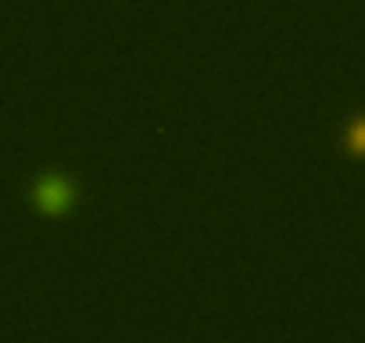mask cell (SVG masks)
I'll return each instance as SVG.
<instances>
[{
	"mask_svg": "<svg viewBox=\"0 0 365 343\" xmlns=\"http://www.w3.org/2000/svg\"><path fill=\"white\" fill-rule=\"evenodd\" d=\"M344 154L354 161H365V111L351 115V122L344 125Z\"/></svg>",
	"mask_w": 365,
	"mask_h": 343,
	"instance_id": "6da1fadb",
	"label": "cell"
}]
</instances>
